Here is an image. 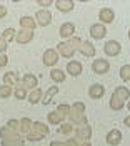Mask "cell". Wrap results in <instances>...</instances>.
<instances>
[{
	"mask_svg": "<svg viewBox=\"0 0 130 146\" xmlns=\"http://www.w3.org/2000/svg\"><path fill=\"white\" fill-rule=\"evenodd\" d=\"M85 111V105L82 103V101H77V103H74L72 106H70V115H68V118L74 121L75 125H87V118H85L84 115Z\"/></svg>",
	"mask_w": 130,
	"mask_h": 146,
	"instance_id": "6da1fadb",
	"label": "cell"
},
{
	"mask_svg": "<svg viewBox=\"0 0 130 146\" xmlns=\"http://www.w3.org/2000/svg\"><path fill=\"white\" fill-rule=\"evenodd\" d=\"M48 135V128H47V125H44V123H38V121H35V123H32V129H30V133H28L27 139L28 141H40L44 136H47Z\"/></svg>",
	"mask_w": 130,
	"mask_h": 146,
	"instance_id": "7a4b0ae2",
	"label": "cell"
},
{
	"mask_svg": "<svg viewBox=\"0 0 130 146\" xmlns=\"http://www.w3.org/2000/svg\"><path fill=\"white\" fill-rule=\"evenodd\" d=\"M77 52V48H75L72 43H70V40H65V42H60L58 45H57V53L65 56V58H72Z\"/></svg>",
	"mask_w": 130,
	"mask_h": 146,
	"instance_id": "3957f363",
	"label": "cell"
},
{
	"mask_svg": "<svg viewBox=\"0 0 130 146\" xmlns=\"http://www.w3.org/2000/svg\"><path fill=\"white\" fill-rule=\"evenodd\" d=\"M103 52H105V55H109V56H117L122 52V45L117 40H109L103 45Z\"/></svg>",
	"mask_w": 130,
	"mask_h": 146,
	"instance_id": "277c9868",
	"label": "cell"
},
{
	"mask_svg": "<svg viewBox=\"0 0 130 146\" xmlns=\"http://www.w3.org/2000/svg\"><path fill=\"white\" fill-rule=\"evenodd\" d=\"M35 22H37V25H40V27H47L50 22H52V12L50 10H38L37 13H35Z\"/></svg>",
	"mask_w": 130,
	"mask_h": 146,
	"instance_id": "5b68a950",
	"label": "cell"
},
{
	"mask_svg": "<svg viewBox=\"0 0 130 146\" xmlns=\"http://www.w3.org/2000/svg\"><path fill=\"white\" fill-rule=\"evenodd\" d=\"M92 70H93V73H97V75H103V73H107L110 70V63H109L105 58H97L92 63Z\"/></svg>",
	"mask_w": 130,
	"mask_h": 146,
	"instance_id": "8992f818",
	"label": "cell"
},
{
	"mask_svg": "<svg viewBox=\"0 0 130 146\" xmlns=\"http://www.w3.org/2000/svg\"><path fill=\"white\" fill-rule=\"evenodd\" d=\"M99 20H100V23H103V25L105 23H112L115 20V12L110 7H103L99 12Z\"/></svg>",
	"mask_w": 130,
	"mask_h": 146,
	"instance_id": "52a82bcc",
	"label": "cell"
},
{
	"mask_svg": "<svg viewBox=\"0 0 130 146\" xmlns=\"http://www.w3.org/2000/svg\"><path fill=\"white\" fill-rule=\"evenodd\" d=\"M58 33L62 38L65 40H70L72 36H75V25L74 23H70V22H65L60 25V30H58Z\"/></svg>",
	"mask_w": 130,
	"mask_h": 146,
	"instance_id": "ba28073f",
	"label": "cell"
},
{
	"mask_svg": "<svg viewBox=\"0 0 130 146\" xmlns=\"http://www.w3.org/2000/svg\"><path fill=\"white\" fill-rule=\"evenodd\" d=\"M42 60H44V65H47V66H54V65H57V62H58V53H57V50H54V48L45 50Z\"/></svg>",
	"mask_w": 130,
	"mask_h": 146,
	"instance_id": "9c48e42d",
	"label": "cell"
},
{
	"mask_svg": "<svg viewBox=\"0 0 130 146\" xmlns=\"http://www.w3.org/2000/svg\"><path fill=\"white\" fill-rule=\"evenodd\" d=\"M90 35H92V38H95V40H100V38H103V36L107 35V27L103 25V23H93L92 27H90Z\"/></svg>",
	"mask_w": 130,
	"mask_h": 146,
	"instance_id": "30bf717a",
	"label": "cell"
},
{
	"mask_svg": "<svg viewBox=\"0 0 130 146\" xmlns=\"http://www.w3.org/2000/svg\"><path fill=\"white\" fill-rule=\"evenodd\" d=\"M0 138H2V141H22V138L7 126L0 128Z\"/></svg>",
	"mask_w": 130,
	"mask_h": 146,
	"instance_id": "8fae6325",
	"label": "cell"
},
{
	"mask_svg": "<svg viewBox=\"0 0 130 146\" xmlns=\"http://www.w3.org/2000/svg\"><path fill=\"white\" fill-rule=\"evenodd\" d=\"M22 86L27 90V88H32V90H35L38 86V78L35 75H32V73H27V75H23V78H22Z\"/></svg>",
	"mask_w": 130,
	"mask_h": 146,
	"instance_id": "7c38bea8",
	"label": "cell"
},
{
	"mask_svg": "<svg viewBox=\"0 0 130 146\" xmlns=\"http://www.w3.org/2000/svg\"><path fill=\"white\" fill-rule=\"evenodd\" d=\"M32 38H34V32L32 30H20L17 32V35H15V42H19V43H28V42H32Z\"/></svg>",
	"mask_w": 130,
	"mask_h": 146,
	"instance_id": "4fadbf2b",
	"label": "cell"
},
{
	"mask_svg": "<svg viewBox=\"0 0 130 146\" xmlns=\"http://www.w3.org/2000/svg\"><path fill=\"white\" fill-rule=\"evenodd\" d=\"M75 136L78 138L80 141H88L90 136H92V128L88 125H85L84 128H77L75 129Z\"/></svg>",
	"mask_w": 130,
	"mask_h": 146,
	"instance_id": "5bb4252c",
	"label": "cell"
},
{
	"mask_svg": "<svg viewBox=\"0 0 130 146\" xmlns=\"http://www.w3.org/2000/svg\"><path fill=\"white\" fill-rule=\"evenodd\" d=\"M105 139H107V143L110 146H117V145H120V141H122V133L119 129H110Z\"/></svg>",
	"mask_w": 130,
	"mask_h": 146,
	"instance_id": "9a60e30c",
	"label": "cell"
},
{
	"mask_svg": "<svg viewBox=\"0 0 130 146\" xmlns=\"http://www.w3.org/2000/svg\"><path fill=\"white\" fill-rule=\"evenodd\" d=\"M88 95H90V98H93V100H99V98H102L103 95H105V88H103L100 83H95V85H92L88 88Z\"/></svg>",
	"mask_w": 130,
	"mask_h": 146,
	"instance_id": "2e32d148",
	"label": "cell"
},
{
	"mask_svg": "<svg viewBox=\"0 0 130 146\" xmlns=\"http://www.w3.org/2000/svg\"><path fill=\"white\" fill-rule=\"evenodd\" d=\"M67 73L72 75V76H78L82 73V63L80 62H75V60L68 62L67 63Z\"/></svg>",
	"mask_w": 130,
	"mask_h": 146,
	"instance_id": "e0dca14e",
	"label": "cell"
},
{
	"mask_svg": "<svg viewBox=\"0 0 130 146\" xmlns=\"http://www.w3.org/2000/svg\"><path fill=\"white\" fill-rule=\"evenodd\" d=\"M55 7L60 12H70V10H74L75 3H74V0H57Z\"/></svg>",
	"mask_w": 130,
	"mask_h": 146,
	"instance_id": "ac0fdd59",
	"label": "cell"
},
{
	"mask_svg": "<svg viewBox=\"0 0 130 146\" xmlns=\"http://www.w3.org/2000/svg\"><path fill=\"white\" fill-rule=\"evenodd\" d=\"M20 27L23 28V30H35V27H37V22H35V18L32 17H22L20 18Z\"/></svg>",
	"mask_w": 130,
	"mask_h": 146,
	"instance_id": "d6986e66",
	"label": "cell"
},
{
	"mask_svg": "<svg viewBox=\"0 0 130 146\" xmlns=\"http://www.w3.org/2000/svg\"><path fill=\"white\" fill-rule=\"evenodd\" d=\"M78 52L82 55H85V56H93L95 55V46L92 45V42H82Z\"/></svg>",
	"mask_w": 130,
	"mask_h": 146,
	"instance_id": "ffe728a7",
	"label": "cell"
},
{
	"mask_svg": "<svg viewBox=\"0 0 130 146\" xmlns=\"http://www.w3.org/2000/svg\"><path fill=\"white\" fill-rule=\"evenodd\" d=\"M47 119H48V123H52V125H62L65 116H62V115L55 110V111H50V113L47 115Z\"/></svg>",
	"mask_w": 130,
	"mask_h": 146,
	"instance_id": "44dd1931",
	"label": "cell"
},
{
	"mask_svg": "<svg viewBox=\"0 0 130 146\" xmlns=\"http://www.w3.org/2000/svg\"><path fill=\"white\" fill-rule=\"evenodd\" d=\"M17 82H19V76H17L13 72H7L5 75H3V85H9V86H12V88H15Z\"/></svg>",
	"mask_w": 130,
	"mask_h": 146,
	"instance_id": "7402d4cb",
	"label": "cell"
},
{
	"mask_svg": "<svg viewBox=\"0 0 130 146\" xmlns=\"http://www.w3.org/2000/svg\"><path fill=\"white\" fill-rule=\"evenodd\" d=\"M113 95H115L117 98H120L122 101H127L130 98V91H129V88H127V86H119V88H115Z\"/></svg>",
	"mask_w": 130,
	"mask_h": 146,
	"instance_id": "603a6c76",
	"label": "cell"
},
{
	"mask_svg": "<svg viewBox=\"0 0 130 146\" xmlns=\"http://www.w3.org/2000/svg\"><path fill=\"white\" fill-rule=\"evenodd\" d=\"M19 129H20V133H22V135H25V136H27L28 133H30V129H32V119H30V118H22V119H20Z\"/></svg>",
	"mask_w": 130,
	"mask_h": 146,
	"instance_id": "cb8c5ba5",
	"label": "cell"
},
{
	"mask_svg": "<svg viewBox=\"0 0 130 146\" xmlns=\"http://www.w3.org/2000/svg\"><path fill=\"white\" fill-rule=\"evenodd\" d=\"M123 106H125V103H123L120 98H117V96L112 93V96H110V108H112V110H115V111H120Z\"/></svg>",
	"mask_w": 130,
	"mask_h": 146,
	"instance_id": "d4e9b609",
	"label": "cell"
},
{
	"mask_svg": "<svg viewBox=\"0 0 130 146\" xmlns=\"http://www.w3.org/2000/svg\"><path fill=\"white\" fill-rule=\"evenodd\" d=\"M57 93H58V88H57V86L48 88V90H47V93L44 95V98H42V103H44V105H48V103H50V100L55 96Z\"/></svg>",
	"mask_w": 130,
	"mask_h": 146,
	"instance_id": "484cf974",
	"label": "cell"
},
{
	"mask_svg": "<svg viewBox=\"0 0 130 146\" xmlns=\"http://www.w3.org/2000/svg\"><path fill=\"white\" fill-rule=\"evenodd\" d=\"M50 76H52V80L55 83H62L65 82V73L62 70H58V68H54L52 72H50Z\"/></svg>",
	"mask_w": 130,
	"mask_h": 146,
	"instance_id": "4316f807",
	"label": "cell"
},
{
	"mask_svg": "<svg viewBox=\"0 0 130 146\" xmlns=\"http://www.w3.org/2000/svg\"><path fill=\"white\" fill-rule=\"evenodd\" d=\"M44 96H42V91L38 90V88H35V90H32V93L28 95V103H32V105H37L38 101L42 100Z\"/></svg>",
	"mask_w": 130,
	"mask_h": 146,
	"instance_id": "83f0119b",
	"label": "cell"
},
{
	"mask_svg": "<svg viewBox=\"0 0 130 146\" xmlns=\"http://www.w3.org/2000/svg\"><path fill=\"white\" fill-rule=\"evenodd\" d=\"M15 35H17V32H15L13 28H5V30L2 32V36H3L5 42H12V40H15Z\"/></svg>",
	"mask_w": 130,
	"mask_h": 146,
	"instance_id": "f1b7e54d",
	"label": "cell"
},
{
	"mask_svg": "<svg viewBox=\"0 0 130 146\" xmlns=\"http://www.w3.org/2000/svg\"><path fill=\"white\" fill-rule=\"evenodd\" d=\"M120 78L122 82H130V65H123L120 68Z\"/></svg>",
	"mask_w": 130,
	"mask_h": 146,
	"instance_id": "f546056e",
	"label": "cell"
},
{
	"mask_svg": "<svg viewBox=\"0 0 130 146\" xmlns=\"http://www.w3.org/2000/svg\"><path fill=\"white\" fill-rule=\"evenodd\" d=\"M13 95H15L17 100H25V96H27V90H25L23 86H15V88H13Z\"/></svg>",
	"mask_w": 130,
	"mask_h": 146,
	"instance_id": "4dcf8cb0",
	"label": "cell"
},
{
	"mask_svg": "<svg viewBox=\"0 0 130 146\" xmlns=\"http://www.w3.org/2000/svg\"><path fill=\"white\" fill-rule=\"evenodd\" d=\"M50 146H78L77 139H68V141H52Z\"/></svg>",
	"mask_w": 130,
	"mask_h": 146,
	"instance_id": "1f68e13d",
	"label": "cell"
},
{
	"mask_svg": "<svg viewBox=\"0 0 130 146\" xmlns=\"http://www.w3.org/2000/svg\"><path fill=\"white\" fill-rule=\"evenodd\" d=\"M57 111H58L62 116H65V118H67V116L70 115V105H65V103H62V105H58V106H57Z\"/></svg>",
	"mask_w": 130,
	"mask_h": 146,
	"instance_id": "d6a6232c",
	"label": "cell"
},
{
	"mask_svg": "<svg viewBox=\"0 0 130 146\" xmlns=\"http://www.w3.org/2000/svg\"><path fill=\"white\" fill-rule=\"evenodd\" d=\"M10 95H12V86L2 85V86H0V98H9Z\"/></svg>",
	"mask_w": 130,
	"mask_h": 146,
	"instance_id": "836d02e7",
	"label": "cell"
},
{
	"mask_svg": "<svg viewBox=\"0 0 130 146\" xmlns=\"http://www.w3.org/2000/svg\"><path fill=\"white\" fill-rule=\"evenodd\" d=\"M74 131V128L70 123H62L60 128H58V133H64V135H68V133H72Z\"/></svg>",
	"mask_w": 130,
	"mask_h": 146,
	"instance_id": "e575fe53",
	"label": "cell"
},
{
	"mask_svg": "<svg viewBox=\"0 0 130 146\" xmlns=\"http://www.w3.org/2000/svg\"><path fill=\"white\" fill-rule=\"evenodd\" d=\"M20 126V121H17V119H10L9 123H7V128H10L12 131H17Z\"/></svg>",
	"mask_w": 130,
	"mask_h": 146,
	"instance_id": "d590c367",
	"label": "cell"
},
{
	"mask_svg": "<svg viewBox=\"0 0 130 146\" xmlns=\"http://www.w3.org/2000/svg\"><path fill=\"white\" fill-rule=\"evenodd\" d=\"M70 43H72L75 48H80V45H82V40H80V36H72V38H70Z\"/></svg>",
	"mask_w": 130,
	"mask_h": 146,
	"instance_id": "8d00e7d4",
	"label": "cell"
},
{
	"mask_svg": "<svg viewBox=\"0 0 130 146\" xmlns=\"http://www.w3.org/2000/svg\"><path fill=\"white\" fill-rule=\"evenodd\" d=\"M3 146H25L23 141H2Z\"/></svg>",
	"mask_w": 130,
	"mask_h": 146,
	"instance_id": "74e56055",
	"label": "cell"
},
{
	"mask_svg": "<svg viewBox=\"0 0 130 146\" xmlns=\"http://www.w3.org/2000/svg\"><path fill=\"white\" fill-rule=\"evenodd\" d=\"M5 50H7V42L3 40V36L0 35V55H3Z\"/></svg>",
	"mask_w": 130,
	"mask_h": 146,
	"instance_id": "f35d334b",
	"label": "cell"
},
{
	"mask_svg": "<svg viewBox=\"0 0 130 146\" xmlns=\"http://www.w3.org/2000/svg\"><path fill=\"white\" fill-rule=\"evenodd\" d=\"M38 5H40L42 9L47 10V7H50V5H52V0H38Z\"/></svg>",
	"mask_w": 130,
	"mask_h": 146,
	"instance_id": "ab89813d",
	"label": "cell"
},
{
	"mask_svg": "<svg viewBox=\"0 0 130 146\" xmlns=\"http://www.w3.org/2000/svg\"><path fill=\"white\" fill-rule=\"evenodd\" d=\"M7 63H9V58L5 55H0V68H3Z\"/></svg>",
	"mask_w": 130,
	"mask_h": 146,
	"instance_id": "60d3db41",
	"label": "cell"
},
{
	"mask_svg": "<svg viewBox=\"0 0 130 146\" xmlns=\"http://www.w3.org/2000/svg\"><path fill=\"white\" fill-rule=\"evenodd\" d=\"M7 15V9H5V5H0V18H3Z\"/></svg>",
	"mask_w": 130,
	"mask_h": 146,
	"instance_id": "b9f144b4",
	"label": "cell"
},
{
	"mask_svg": "<svg viewBox=\"0 0 130 146\" xmlns=\"http://www.w3.org/2000/svg\"><path fill=\"white\" fill-rule=\"evenodd\" d=\"M123 123H125V126H129V128H130V116H127V118L123 119Z\"/></svg>",
	"mask_w": 130,
	"mask_h": 146,
	"instance_id": "7bdbcfd3",
	"label": "cell"
},
{
	"mask_svg": "<svg viewBox=\"0 0 130 146\" xmlns=\"http://www.w3.org/2000/svg\"><path fill=\"white\" fill-rule=\"evenodd\" d=\"M78 146H90V143H88V141H84L82 145H78Z\"/></svg>",
	"mask_w": 130,
	"mask_h": 146,
	"instance_id": "ee69618b",
	"label": "cell"
},
{
	"mask_svg": "<svg viewBox=\"0 0 130 146\" xmlns=\"http://www.w3.org/2000/svg\"><path fill=\"white\" fill-rule=\"evenodd\" d=\"M127 108H129V110H130V101H129V103H127Z\"/></svg>",
	"mask_w": 130,
	"mask_h": 146,
	"instance_id": "f6af8a7d",
	"label": "cell"
},
{
	"mask_svg": "<svg viewBox=\"0 0 130 146\" xmlns=\"http://www.w3.org/2000/svg\"><path fill=\"white\" fill-rule=\"evenodd\" d=\"M129 38H130V30H129Z\"/></svg>",
	"mask_w": 130,
	"mask_h": 146,
	"instance_id": "bcb514c9",
	"label": "cell"
}]
</instances>
